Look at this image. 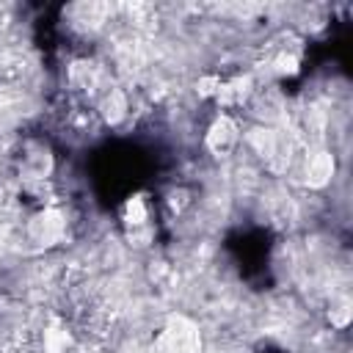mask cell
Here are the masks:
<instances>
[{
    "label": "cell",
    "mask_w": 353,
    "mask_h": 353,
    "mask_svg": "<svg viewBox=\"0 0 353 353\" xmlns=\"http://www.w3.org/2000/svg\"><path fill=\"white\" fill-rule=\"evenodd\" d=\"M199 345H201L199 328L188 317H171L165 331L157 339V350L160 353H196Z\"/></svg>",
    "instance_id": "cell-1"
},
{
    "label": "cell",
    "mask_w": 353,
    "mask_h": 353,
    "mask_svg": "<svg viewBox=\"0 0 353 353\" xmlns=\"http://www.w3.org/2000/svg\"><path fill=\"white\" fill-rule=\"evenodd\" d=\"M207 149L215 154V157H226L237 149L240 143V127L237 121L229 116V113H221L212 119V124L207 127V138H204Z\"/></svg>",
    "instance_id": "cell-2"
},
{
    "label": "cell",
    "mask_w": 353,
    "mask_h": 353,
    "mask_svg": "<svg viewBox=\"0 0 353 353\" xmlns=\"http://www.w3.org/2000/svg\"><path fill=\"white\" fill-rule=\"evenodd\" d=\"M63 232H66V218L58 210H41L28 223V234L39 245H55L63 237Z\"/></svg>",
    "instance_id": "cell-3"
},
{
    "label": "cell",
    "mask_w": 353,
    "mask_h": 353,
    "mask_svg": "<svg viewBox=\"0 0 353 353\" xmlns=\"http://www.w3.org/2000/svg\"><path fill=\"white\" fill-rule=\"evenodd\" d=\"M251 94H254V80H251L248 74H237V77H232V80H221V88H218L215 99H218L221 108L229 110V108L245 105V102L251 99Z\"/></svg>",
    "instance_id": "cell-4"
},
{
    "label": "cell",
    "mask_w": 353,
    "mask_h": 353,
    "mask_svg": "<svg viewBox=\"0 0 353 353\" xmlns=\"http://www.w3.org/2000/svg\"><path fill=\"white\" fill-rule=\"evenodd\" d=\"M334 154L331 152H312L303 165V176L309 188H325L334 176Z\"/></svg>",
    "instance_id": "cell-5"
},
{
    "label": "cell",
    "mask_w": 353,
    "mask_h": 353,
    "mask_svg": "<svg viewBox=\"0 0 353 353\" xmlns=\"http://www.w3.org/2000/svg\"><path fill=\"white\" fill-rule=\"evenodd\" d=\"M127 113H130V102H127V94L124 91L110 88V91L102 94V99H99V116H102L105 124L116 127V124H121L127 119Z\"/></svg>",
    "instance_id": "cell-6"
},
{
    "label": "cell",
    "mask_w": 353,
    "mask_h": 353,
    "mask_svg": "<svg viewBox=\"0 0 353 353\" xmlns=\"http://www.w3.org/2000/svg\"><path fill=\"white\" fill-rule=\"evenodd\" d=\"M121 218H124V223H127V226H132V229L146 226V221H149V207H146L143 196H130V199L124 201Z\"/></svg>",
    "instance_id": "cell-7"
},
{
    "label": "cell",
    "mask_w": 353,
    "mask_h": 353,
    "mask_svg": "<svg viewBox=\"0 0 353 353\" xmlns=\"http://www.w3.org/2000/svg\"><path fill=\"white\" fill-rule=\"evenodd\" d=\"M69 80H72L74 88H94L97 85V66L88 63V61H80V63L72 66Z\"/></svg>",
    "instance_id": "cell-8"
},
{
    "label": "cell",
    "mask_w": 353,
    "mask_h": 353,
    "mask_svg": "<svg viewBox=\"0 0 353 353\" xmlns=\"http://www.w3.org/2000/svg\"><path fill=\"white\" fill-rule=\"evenodd\" d=\"M350 298L347 295H339V298H334L331 301V325H336V328H345L347 323H350Z\"/></svg>",
    "instance_id": "cell-9"
},
{
    "label": "cell",
    "mask_w": 353,
    "mask_h": 353,
    "mask_svg": "<svg viewBox=\"0 0 353 353\" xmlns=\"http://www.w3.org/2000/svg\"><path fill=\"white\" fill-rule=\"evenodd\" d=\"M66 345H69V334L63 328L52 325L44 331V350L47 353H66Z\"/></svg>",
    "instance_id": "cell-10"
},
{
    "label": "cell",
    "mask_w": 353,
    "mask_h": 353,
    "mask_svg": "<svg viewBox=\"0 0 353 353\" xmlns=\"http://www.w3.org/2000/svg\"><path fill=\"white\" fill-rule=\"evenodd\" d=\"M298 66H301V58H298L295 52H279V55H276V61H273V72H276V74H281V77H284V74H287V77H290V74H295V72H298Z\"/></svg>",
    "instance_id": "cell-11"
},
{
    "label": "cell",
    "mask_w": 353,
    "mask_h": 353,
    "mask_svg": "<svg viewBox=\"0 0 353 353\" xmlns=\"http://www.w3.org/2000/svg\"><path fill=\"white\" fill-rule=\"evenodd\" d=\"M218 88H221V77H218V74H204V77H199V83H196V91H199L201 97H215Z\"/></svg>",
    "instance_id": "cell-12"
}]
</instances>
